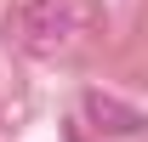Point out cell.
<instances>
[{
    "instance_id": "cell-1",
    "label": "cell",
    "mask_w": 148,
    "mask_h": 142,
    "mask_svg": "<svg viewBox=\"0 0 148 142\" xmlns=\"http://www.w3.org/2000/svg\"><path fill=\"white\" fill-rule=\"evenodd\" d=\"M80 29H86V17L74 0H17V12H12V40L34 57L69 51Z\"/></svg>"
},
{
    "instance_id": "cell-2",
    "label": "cell",
    "mask_w": 148,
    "mask_h": 142,
    "mask_svg": "<svg viewBox=\"0 0 148 142\" xmlns=\"http://www.w3.org/2000/svg\"><path fill=\"white\" fill-rule=\"evenodd\" d=\"M86 114H91L97 131H108V137H137V131H143V108L120 102L114 91H86Z\"/></svg>"
}]
</instances>
